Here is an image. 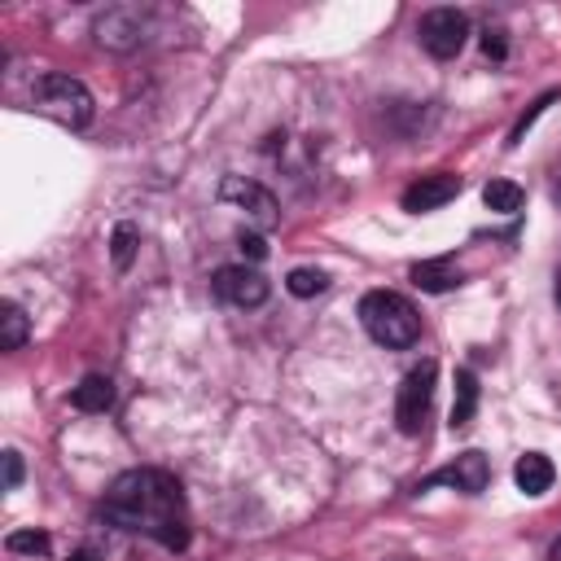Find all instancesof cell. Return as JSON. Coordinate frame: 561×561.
I'll return each mask as SVG.
<instances>
[{
	"label": "cell",
	"mask_w": 561,
	"mask_h": 561,
	"mask_svg": "<svg viewBox=\"0 0 561 561\" xmlns=\"http://www.w3.org/2000/svg\"><path fill=\"white\" fill-rule=\"evenodd\" d=\"M4 548H9V552H31V557H39V552H48V535H44V530H13V535L4 539Z\"/></svg>",
	"instance_id": "19"
},
{
	"label": "cell",
	"mask_w": 561,
	"mask_h": 561,
	"mask_svg": "<svg viewBox=\"0 0 561 561\" xmlns=\"http://www.w3.org/2000/svg\"><path fill=\"white\" fill-rule=\"evenodd\" d=\"M136 241H140V232H136V224H118V228H114V237H110V245H114V267H118V272H127V267H131V254H136Z\"/></svg>",
	"instance_id": "18"
},
{
	"label": "cell",
	"mask_w": 561,
	"mask_h": 561,
	"mask_svg": "<svg viewBox=\"0 0 561 561\" xmlns=\"http://www.w3.org/2000/svg\"><path fill=\"white\" fill-rule=\"evenodd\" d=\"M478 412V377L469 368L456 373V403H451V430H465Z\"/></svg>",
	"instance_id": "14"
},
{
	"label": "cell",
	"mask_w": 561,
	"mask_h": 561,
	"mask_svg": "<svg viewBox=\"0 0 561 561\" xmlns=\"http://www.w3.org/2000/svg\"><path fill=\"white\" fill-rule=\"evenodd\" d=\"M237 245H241V254H245V259H254V263H259V259H267V241H263L259 232H241V237H237Z\"/></svg>",
	"instance_id": "20"
},
{
	"label": "cell",
	"mask_w": 561,
	"mask_h": 561,
	"mask_svg": "<svg viewBox=\"0 0 561 561\" xmlns=\"http://www.w3.org/2000/svg\"><path fill=\"white\" fill-rule=\"evenodd\" d=\"M557 307H561V272H557Z\"/></svg>",
	"instance_id": "25"
},
{
	"label": "cell",
	"mask_w": 561,
	"mask_h": 561,
	"mask_svg": "<svg viewBox=\"0 0 561 561\" xmlns=\"http://www.w3.org/2000/svg\"><path fill=\"white\" fill-rule=\"evenodd\" d=\"M70 403H75L79 412H105V408L114 403V381H110V377H101V373H88V377L75 386Z\"/></svg>",
	"instance_id": "13"
},
{
	"label": "cell",
	"mask_w": 561,
	"mask_h": 561,
	"mask_svg": "<svg viewBox=\"0 0 561 561\" xmlns=\"http://www.w3.org/2000/svg\"><path fill=\"white\" fill-rule=\"evenodd\" d=\"M18 482H22V456L18 451H4V486L13 491Z\"/></svg>",
	"instance_id": "22"
},
{
	"label": "cell",
	"mask_w": 561,
	"mask_h": 561,
	"mask_svg": "<svg viewBox=\"0 0 561 561\" xmlns=\"http://www.w3.org/2000/svg\"><path fill=\"white\" fill-rule=\"evenodd\" d=\"M92 31H96V44H101V48L127 53V48H136V44L145 39V13H140V9H131V4H123V9L101 13Z\"/></svg>",
	"instance_id": "9"
},
{
	"label": "cell",
	"mask_w": 561,
	"mask_h": 561,
	"mask_svg": "<svg viewBox=\"0 0 561 561\" xmlns=\"http://www.w3.org/2000/svg\"><path fill=\"white\" fill-rule=\"evenodd\" d=\"M434 377H438L434 359L416 364V368L403 377L399 399H394V421H399L403 434H421V425H425V416H430V399H434Z\"/></svg>",
	"instance_id": "4"
},
{
	"label": "cell",
	"mask_w": 561,
	"mask_h": 561,
	"mask_svg": "<svg viewBox=\"0 0 561 561\" xmlns=\"http://www.w3.org/2000/svg\"><path fill=\"white\" fill-rule=\"evenodd\" d=\"M482 202H486V210H495V215H517L522 202H526V193H522L513 180H491V184L482 188Z\"/></svg>",
	"instance_id": "16"
},
{
	"label": "cell",
	"mask_w": 561,
	"mask_h": 561,
	"mask_svg": "<svg viewBox=\"0 0 561 561\" xmlns=\"http://www.w3.org/2000/svg\"><path fill=\"white\" fill-rule=\"evenodd\" d=\"M486 478H491L486 456H482V451H460L451 465H443L438 473H430L416 491H425V486H456V491H465V495H478V491L486 486Z\"/></svg>",
	"instance_id": "8"
},
{
	"label": "cell",
	"mask_w": 561,
	"mask_h": 561,
	"mask_svg": "<svg viewBox=\"0 0 561 561\" xmlns=\"http://www.w3.org/2000/svg\"><path fill=\"white\" fill-rule=\"evenodd\" d=\"M412 280L425 289V294H443V289H456L460 285V272L451 259H425L412 267Z\"/></svg>",
	"instance_id": "12"
},
{
	"label": "cell",
	"mask_w": 561,
	"mask_h": 561,
	"mask_svg": "<svg viewBox=\"0 0 561 561\" xmlns=\"http://www.w3.org/2000/svg\"><path fill=\"white\" fill-rule=\"evenodd\" d=\"M504 48H508V44H504V31H491V26H486V31H482V53L500 61V57H504Z\"/></svg>",
	"instance_id": "21"
},
{
	"label": "cell",
	"mask_w": 561,
	"mask_h": 561,
	"mask_svg": "<svg viewBox=\"0 0 561 561\" xmlns=\"http://www.w3.org/2000/svg\"><path fill=\"white\" fill-rule=\"evenodd\" d=\"M215 294L228 307H259V302H267V276L245 263H228L215 272Z\"/></svg>",
	"instance_id": "6"
},
{
	"label": "cell",
	"mask_w": 561,
	"mask_h": 561,
	"mask_svg": "<svg viewBox=\"0 0 561 561\" xmlns=\"http://www.w3.org/2000/svg\"><path fill=\"white\" fill-rule=\"evenodd\" d=\"M416 39H421V48H425L430 57L447 61V57H456V53L465 48V39H469V18H465L460 9H430V13L421 18V26H416Z\"/></svg>",
	"instance_id": "5"
},
{
	"label": "cell",
	"mask_w": 561,
	"mask_h": 561,
	"mask_svg": "<svg viewBox=\"0 0 561 561\" xmlns=\"http://www.w3.org/2000/svg\"><path fill=\"white\" fill-rule=\"evenodd\" d=\"M31 101L39 114L57 118L61 127H88L92 123V92L70 75H39L31 88Z\"/></svg>",
	"instance_id": "3"
},
{
	"label": "cell",
	"mask_w": 561,
	"mask_h": 561,
	"mask_svg": "<svg viewBox=\"0 0 561 561\" xmlns=\"http://www.w3.org/2000/svg\"><path fill=\"white\" fill-rule=\"evenodd\" d=\"M26 333H31L26 311L4 298V302H0V351H18V346L26 342Z\"/></svg>",
	"instance_id": "15"
},
{
	"label": "cell",
	"mask_w": 561,
	"mask_h": 561,
	"mask_svg": "<svg viewBox=\"0 0 561 561\" xmlns=\"http://www.w3.org/2000/svg\"><path fill=\"white\" fill-rule=\"evenodd\" d=\"M552 478H557V469H552V460H548L543 451H526V456L513 465V482H517V491H526V495H543V491L552 486Z\"/></svg>",
	"instance_id": "11"
},
{
	"label": "cell",
	"mask_w": 561,
	"mask_h": 561,
	"mask_svg": "<svg viewBox=\"0 0 561 561\" xmlns=\"http://www.w3.org/2000/svg\"><path fill=\"white\" fill-rule=\"evenodd\" d=\"M70 561H96V552H92V548H79V552H75Z\"/></svg>",
	"instance_id": "23"
},
{
	"label": "cell",
	"mask_w": 561,
	"mask_h": 561,
	"mask_svg": "<svg viewBox=\"0 0 561 561\" xmlns=\"http://www.w3.org/2000/svg\"><path fill=\"white\" fill-rule=\"evenodd\" d=\"M105 517L123 530L149 535L162 548L180 552L188 543L184 491L167 469H127L105 491Z\"/></svg>",
	"instance_id": "1"
},
{
	"label": "cell",
	"mask_w": 561,
	"mask_h": 561,
	"mask_svg": "<svg viewBox=\"0 0 561 561\" xmlns=\"http://www.w3.org/2000/svg\"><path fill=\"white\" fill-rule=\"evenodd\" d=\"M460 193V175L451 171H434V175H421L416 184L403 188V210L421 215V210H438L443 202H451Z\"/></svg>",
	"instance_id": "10"
},
{
	"label": "cell",
	"mask_w": 561,
	"mask_h": 561,
	"mask_svg": "<svg viewBox=\"0 0 561 561\" xmlns=\"http://www.w3.org/2000/svg\"><path fill=\"white\" fill-rule=\"evenodd\" d=\"M548 561H561V539H557V543L548 548Z\"/></svg>",
	"instance_id": "24"
},
{
	"label": "cell",
	"mask_w": 561,
	"mask_h": 561,
	"mask_svg": "<svg viewBox=\"0 0 561 561\" xmlns=\"http://www.w3.org/2000/svg\"><path fill=\"white\" fill-rule=\"evenodd\" d=\"M359 324L364 333L377 342V346H390V351H403L421 337V316L416 307L394 294V289H373L359 298Z\"/></svg>",
	"instance_id": "2"
},
{
	"label": "cell",
	"mask_w": 561,
	"mask_h": 561,
	"mask_svg": "<svg viewBox=\"0 0 561 561\" xmlns=\"http://www.w3.org/2000/svg\"><path fill=\"white\" fill-rule=\"evenodd\" d=\"M329 280H324V272L320 267H294L289 276H285V289L294 294V298H311V294H320Z\"/></svg>",
	"instance_id": "17"
},
{
	"label": "cell",
	"mask_w": 561,
	"mask_h": 561,
	"mask_svg": "<svg viewBox=\"0 0 561 561\" xmlns=\"http://www.w3.org/2000/svg\"><path fill=\"white\" fill-rule=\"evenodd\" d=\"M219 202H232L241 206L259 228H272L276 224V197L259 184V180H245V175H224L219 184Z\"/></svg>",
	"instance_id": "7"
},
{
	"label": "cell",
	"mask_w": 561,
	"mask_h": 561,
	"mask_svg": "<svg viewBox=\"0 0 561 561\" xmlns=\"http://www.w3.org/2000/svg\"><path fill=\"white\" fill-rule=\"evenodd\" d=\"M557 193H561V184H557Z\"/></svg>",
	"instance_id": "26"
}]
</instances>
